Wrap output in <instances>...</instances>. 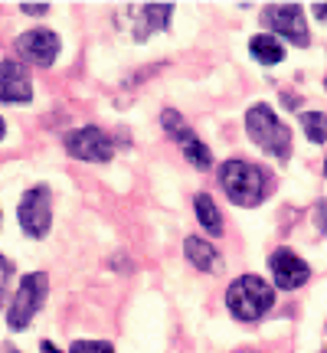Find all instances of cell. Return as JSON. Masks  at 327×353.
I'll return each mask as SVG.
<instances>
[{"mask_svg": "<svg viewBox=\"0 0 327 353\" xmlns=\"http://www.w3.org/2000/svg\"><path fill=\"white\" fill-rule=\"evenodd\" d=\"M324 85H327V82H324Z\"/></svg>", "mask_w": 327, "mask_h": 353, "instance_id": "obj_25", "label": "cell"}, {"mask_svg": "<svg viewBox=\"0 0 327 353\" xmlns=\"http://www.w3.org/2000/svg\"><path fill=\"white\" fill-rule=\"evenodd\" d=\"M301 125H304V134L315 141V144L327 141V114H321V112H304L301 114Z\"/></svg>", "mask_w": 327, "mask_h": 353, "instance_id": "obj_16", "label": "cell"}, {"mask_svg": "<svg viewBox=\"0 0 327 353\" xmlns=\"http://www.w3.org/2000/svg\"><path fill=\"white\" fill-rule=\"evenodd\" d=\"M275 304V291L268 288V281H262L259 275H242L236 278L226 291V307L236 321L255 324L268 314V307Z\"/></svg>", "mask_w": 327, "mask_h": 353, "instance_id": "obj_2", "label": "cell"}, {"mask_svg": "<svg viewBox=\"0 0 327 353\" xmlns=\"http://www.w3.org/2000/svg\"><path fill=\"white\" fill-rule=\"evenodd\" d=\"M268 268H272V278L281 291H295L301 288L304 281L311 278V268L301 255H295L291 249H275L272 259H268Z\"/></svg>", "mask_w": 327, "mask_h": 353, "instance_id": "obj_9", "label": "cell"}, {"mask_svg": "<svg viewBox=\"0 0 327 353\" xmlns=\"http://www.w3.org/2000/svg\"><path fill=\"white\" fill-rule=\"evenodd\" d=\"M69 353H115V347L105 341H76Z\"/></svg>", "mask_w": 327, "mask_h": 353, "instance_id": "obj_17", "label": "cell"}, {"mask_svg": "<svg viewBox=\"0 0 327 353\" xmlns=\"http://www.w3.org/2000/svg\"><path fill=\"white\" fill-rule=\"evenodd\" d=\"M262 20L272 33H281V37L288 39V43H295V46H308V43H311L304 13H301V7H295V3H275V7H268V10L262 13Z\"/></svg>", "mask_w": 327, "mask_h": 353, "instance_id": "obj_8", "label": "cell"}, {"mask_svg": "<svg viewBox=\"0 0 327 353\" xmlns=\"http://www.w3.org/2000/svg\"><path fill=\"white\" fill-rule=\"evenodd\" d=\"M13 278V262L7 255H0V304H7V288H10Z\"/></svg>", "mask_w": 327, "mask_h": 353, "instance_id": "obj_18", "label": "cell"}, {"mask_svg": "<svg viewBox=\"0 0 327 353\" xmlns=\"http://www.w3.org/2000/svg\"><path fill=\"white\" fill-rule=\"evenodd\" d=\"M33 99V85L26 79V69L17 59H3L0 63V101H30Z\"/></svg>", "mask_w": 327, "mask_h": 353, "instance_id": "obj_11", "label": "cell"}, {"mask_svg": "<svg viewBox=\"0 0 327 353\" xmlns=\"http://www.w3.org/2000/svg\"><path fill=\"white\" fill-rule=\"evenodd\" d=\"M46 291H50V278L43 272H30V275L20 278V288H17V294L10 298V307H7V327L10 330L30 327L33 314L46 301Z\"/></svg>", "mask_w": 327, "mask_h": 353, "instance_id": "obj_4", "label": "cell"}, {"mask_svg": "<svg viewBox=\"0 0 327 353\" xmlns=\"http://www.w3.org/2000/svg\"><path fill=\"white\" fill-rule=\"evenodd\" d=\"M161 125L164 131L170 134V138L180 144V151L187 154V161L193 167H200V170H206V167L213 164V157H210V148L203 144L193 131H190L187 125H184V118H180V112H174V108H167V112L161 114Z\"/></svg>", "mask_w": 327, "mask_h": 353, "instance_id": "obj_7", "label": "cell"}, {"mask_svg": "<svg viewBox=\"0 0 327 353\" xmlns=\"http://www.w3.org/2000/svg\"><path fill=\"white\" fill-rule=\"evenodd\" d=\"M39 350H43V353H63L59 347H52L50 341H43V343H39Z\"/></svg>", "mask_w": 327, "mask_h": 353, "instance_id": "obj_21", "label": "cell"}, {"mask_svg": "<svg viewBox=\"0 0 327 353\" xmlns=\"http://www.w3.org/2000/svg\"><path fill=\"white\" fill-rule=\"evenodd\" d=\"M20 10L30 13V17H43V13L50 10V3H20Z\"/></svg>", "mask_w": 327, "mask_h": 353, "instance_id": "obj_19", "label": "cell"}, {"mask_svg": "<svg viewBox=\"0 0 327 353\" xmlns=\"http://www.w3.org/2000/svg\"><path fill=\"white\" fill-rule=\"evenodd\" d=\"M3 131H7V125H3V118H0V138H3Z\"/></svg>", "mask_w": 327, "mask_h": 353, "instance_id": "obj_22", "label": "cell"}, {"mask_svg": "<svg viewBox=\"0 0 327 353\" xmlns=\"http://www.w3.org/2000/svg\"><path fill=\"white\" fill-rule=\"evenodd\" d=\"M184 255H187L200 272H219V265H223V259L216 255V245L200 239V236H187V239H184Z\"/></svg>", "mask_w": 327, "mask_h": 353, "instance_id": "obj_13", "label": "cell"}, {"mask_svg": "<svg viewBox=\"0 0 327 353\" xmlns=\"http://www.w3.org/2000/svg\"><path fill=\"white\" fill-rule=\"evenodd\" d=\"M17 219H20V229L33 239H43L52 226V193L46 183H37L23 193V200L17 206Z\"/></svg>", "mask_w": 327, "mask_h": 353, "instance_id": "obj_5", "label": "cell"}, {"mask_svg": "<svg viewBox=\"0 0 327 353\" xmlns=\"http://www.w3.org/2000/svg\"><path fill=\"white\" fill-rule=\"evenodd\" d=\"M249 52L259 59V63H265V65H278L281 59H285V46L278 43L272 33H262V37H255L249 43Z\"/></svg>", "mask_w": 327, "mask_h": 353, "instance_id": "obj_15", "label": "cell"}, {"mask_svg": "<svg viewBox=\"0 0 327 353\" xmlns=\"http://www.w3.org/2000/svg\"><path fill=\"white\" fill-rule=\"evenodd\" d=\"M193 206H197V219H200V226L206 229V232H213V236H223V213L216 210L213 196H210V193H197Z\"/></svg>", "mask_w": 327, "mask_h": 353, "instance_id": "obj_14", "label": "cell"}, {"mask_svg": "<svg viewBox=\"0 0 327 353\" xmlns=\"http://www.w3.org/2000/svg\"><path fill=\"white\" fill-rule=\"evenodd\" d=\"M17 50H20L26 63H37L46 69V65H52L56 52H59V37L52 30H46V26H39V30H30V33L17 39Z\"/></svg>", "mask_w": 327, "mask_h": 353, "instance_id": "obj_10", "label": "cell"}, {"mask_svg": "<svg viewBox=\"0 0 327 353\" xmlns=\"http://www.w3.org/2000/svg\"><path fill=\"white\" fill-rule=\"evenodd\" d=\"M315 17L317 20H327V3H315Z\"/></svg>", "mask_w": 327, "mask_h": 353, "instance_id": "obj_20", "label": "cell"}, {"mask_svg": "<svg viewBox=\"0 0 327 353\" xmlns=\"http://www.w3.org/2000/svg\"><path fill=\"white\" fill-rule=\"evenodd\" d=\"M174 7L170 3H144L138 7V23H135V39H148L154 30H164L170 20Z\"/></svg>", "mask_w": 327, "mask_h": 353, "instance_id": "obj_12", "label": "cell"}, {"mask_svg": "<svg viewBox=\"0 0 327 353\" xmlns=\"http://www.w3.org/2000/svg\"><path fill=\"white\" fill-rule=\"evenodd\" d=\"M0 353H17V350H0Z\"/></svg>", "mask_w": 327, "mask_h": 353, "instance_id": "obj_23", "label": "cell"}, {"mask_svg": "<svg viewBox=\"0 0 327 353\" xmlns=\"http://www.w3.org/2000/svg\"><path fill=\"white\" fill-rule=\"evenodd\" d=\"M219 183L236 206H259L268 196V174L252 161H226L219 167Z\"/></svg>", "mask_w": 327, "mask_h": 353, "instance_id": "obj_1", "label": "cell"}, {"mask_svg": "<svg viewBox=\"0 0 327 353\" xmlns=\"http://www.w3.org/2000/svg\"><path fill=\"white\" fill-rule=\"evenodd\" d=\"M246 131L265 154H272L278 161L291 157V131L278 121V114L268 105H252L246 112Z\"/></svg>", "mask_w": 327, "mask_h": 353, "instance_id": "obj_3", "label": "cell"}, {"mask_svg": "<svg viewBox=\"0 0 327 353\" xmlns=\"http://www.w3.org/2000/svg\"><path fill=\"white\" fill-rule=\"evenodd\" d=\"M324 174H327V157H324Z\"/></svg>", "mask_w": 327, "mask_h": 353, "instance_id": "obj_24", "label": "cell"}, {"mask_svg": "<svg viewBox=\"0 0 327 353\" xmlns=\"http://www.w3.org/2000/svg\"><path fill=\"white\" fill-rule=\"evenodd\" d=\"M66 151L72 154L76 161H92V164H105V161H112V138L101 131V128H76V131H69L63 138Z\"/></svg>", "mask_w": 327, "mask_h": 353, "instance_id": "obj_6", "label": "cell"}]
</instances>
